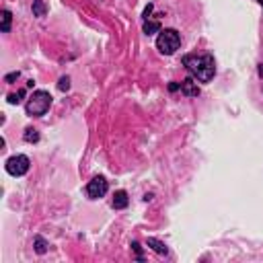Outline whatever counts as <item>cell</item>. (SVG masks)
Masks as SVG:
<instances>
[{
    "label": "cell",
    "mask_w": 263,
    "mask_h": 263,
    "mask_svg": "<svg viewBox=\"0 0 263 263\" xmlns=\"http://www.w3.org/2000/svg\"><path fill=\"white\" fill-rule=\"evenodd\" d=\"M107 189H109L107 179L105 177H95L93 181H89V185H86V194H89V197H93V199H99V197H103L105 194H107Z\"/></svg>",
    "instance_id": "5"
},
{
    "label": "cell",
    "mask_w": 263,
    "mask_h": 263,
    "mask_svg": "<svg viewBox=\"0 0 263 263\" xmlns=\"http://www.w3.org/2000/svg\"><path fill=\"white\" fill-rule=\"evenodd\" d=\"M132 247H134V251H136V255H138V259L142 261V247H140L138 243H132Z\"/></svg>",
    "instance_id": "17"
},
{
    "label": "cell",
    "mask_w": 263,
    "mask_h": 263,
    "mask_svg": "<svg viewBox=\"0 0 263 263\" xmlns=\"http://www.w3.org/2000/svg\"><path fill=\"white\" fill-rule=\"evenodd\" d=\"M156 48H159L161 54L171 56L181 48V35L175 29H163L159 31V37H156Z\"/></svg>",
    "instance_id": "3"
},
{
    "label": "cell",
    "mask_w": 263,
    "mask_h": 263,
    "mask_svg": "<svg viewBox=\"0 0 263 263\" xmlns=\"http://www.w3.org/2000/svg\"><path fill=\"white\" fill-rule=\"evenodd\" d=\"M146 245H148V247H150L152 251L159 253V255H166V251H169V249H166V245H164L163 241H159V239H152V236L146 241Z\"/></svg>",
    "instance_id": "8"
},
{
    "label": "cell",
    "mask_w": 263,
    "mask_h": 263,
    "mask_svg": "<svg viewBox=\"0 0 263 263\" xmlns=\"http://www.w3.org/2000/svg\"><path fill=\"white\" fill-rule=\"evenodd\" d=\"M29 166H31V163H29L27 156L25 154H15V156H11V159L6 161V173L13 175V177H23V175L29 171Z\"/></svg>",
    "instance_id": "4"
},
{
    "label": "cell",
    "mask_w": 263,
    "mask_h": 263,
    "mask_svg": "<svg viewBox=\"0 0 263 263\" xmlns=\"http://www.w3.org/2000/svg\"><path fill=\"white\" fill-rule=\"evenodd\" d=\"M46 4H43V0H33V15L35 16H46Z\"/></svg>",
    "instance_id": "11"
},
{
    "label": "cell",
    "mask_w": 263,
    "mask_h": 263,
    "mask_svg": "<svg viewBox=\"0 0 263 263\" xmlns=\"http://www.w3.org/2000/svg\"><path fill=\"white\" fill-rule=\"evenodd\" d=\"M156 31H161V25L156 23V21H146V23H144V33H146V35H152V33H156Z\"/></svg>",
    "instance_id": "12"
},
{
    "label": "cell",
    "mask_w": 263,
    "mask_h": 263,
    "mask_svg": "<svg viewBox=\"0 0 263 263\" xmlns=\"http://www.w3.org/2000/svg\"><path fill=\"white\" fill-rule=\"evenodd\" d=\"M25 142H29V144H35V142H39V132L35 130V128H27L25 130Z\"/></svg>",
    "instance_id": "10"
},
{
    "label": "cell",
    "mask_w": 263,
    "mask_h": 263,
    "mask_svg": "<svg viewBox=\"0 0 263 263\" xmlns=\"http://www.w3.org/2000/svg\"><path fill=\"white\" fill-rule=\"evenodd\" d=\"M58 89H60V91H68V89H70V78H68V76H62V78H60Z\"/></svg>",
    "instance_id": "15"
},
{
    "label": "cell",
    "mask_w": 263,
    "mask_h": 263,
    "mask_svg": "<svg viewBox=\"0 0 263 263\" xmlns=\"http://www.w3.org/2000/svg\"><path fill=\"white\" fill-rule=\"evenodd\" d=\"M49 105H51V95L48 91H35L29 97L27 105H25V111L31 117H41L49 109Z\"/></svg>",
    "instance_id": "2"
},
{
    "label": "cell",
    "mask_w": 263,
    "mask_h": 263,
    "mask_svg": "<svg viewBox=\"0 0 263 263\" xmlns=\"http://www.w3.org/2000/svg\"><path fill=\"white\" fill-rule=\"evenodd\" d=\"M259 76H263V64H259Z\"/></svg>",
    "instance_id": "19"
},
{
    "label": "cell",
    "mask_w": 263,
    "mask_h": 263,
    "mask_svg": "<svg viewBox=\"0 0 263 263\" xmlns=\"http://www.w3.org/2000/svg\"><path fill=\"white\" fill-rule=\"evenodd\" d=\"M183 64L189 70V74L199 82H210L216 74V64L214 58L210 54L204 56H185L183 58Z\"/></svg>",
    "instance_id": "1"
},
{
    "label": "cell",
    "mask_w": 263,
    "mask_h": 263,
    "mask_svg": "<svg viewBox=\"0 0 263 263\" xmlns=\"http://www.w3.org/2000/svg\"><path fill=\"white\" fill-rule=\"evenodd\" d=\"M25 97V91H19V93H13V95H8V103L11 105H19Z\"/></svg>",
    "instance_id": "14"
},
{
    "label": "cell",
    "mask_w": 263,
    "mask_h": 263,
    "mask_svg": "<svg viewBox=\"0 0 263 263\" xmlns=\"http://www.w3.org/2000/svg\"><path fill=\"white\" fill-rule=\"evenodd\" d=\"M257 2H259V4H261V6H263V0H257Z\"/></svg>",
    "instance_id": "20"
},
{
    "label": "cell",
    "mask_w": 263,
    "mask_h": 263,
    "mask_svg": "<svg viewBox=\"0 0 263 263\" xmlns=\"http://www.w3.org/2000/svg\"><path fill=\"white\" fill-rule=\"evenodd\" d=\"M152 8H154L152 4H148V6L144 8V19H146V21H148V19H150V13H152Z\"/></svg>",
    "instance_id": "18"
},
{
    "label": "cell",
    "mask_w": 263,
    "mask_h": 263,
    "mask_svg": "<svg viewBox=\"0 0 263 263\" xmlns=\"http://www.w3.org/2000/svg\"><path fill=\"white\" fill-rule=\"evenodd\" d=\"M16 78H19V72H11V74L4 76V81H6V82H15Z\"/></svg>",
    "instance_id": "16"
},
{
    "label": "cell",
    "mask_w": 263,
    "mask_h": 263,
    "mask_svg": "<svg viewBox=\"0 0 263 263\" xmlns=\"http://www.w3.org/2000/svg\"><path fill=\"white\" fill-rule=\"evenodd\" d=\"M35 251L39 253V255H43V253L48 251V243L41 239V236H35Z\"/></svg>",
    "instance_id": "13"
},
{
    "label": "cell",
    "mask_w": 263,
    "mask_h": 263,
    "mask_svg": "<svg viewBox=\"0 0 263 263\" xmlns=\"http://www.w3.org/2000/svg\"><path fill=\"white\" fill-rule=\"evenodd\" d=\"M11 21H13V15H11V11H2V25H0V31L2 33H8L11 31Z\"/></svg>",
    "instance_id": "9"
},
{
    "label": "cell",
    "mask_w": 263,
    "mask_h": 263,
    "mask_svg": "<svg viewBox=\"0 0 263 263\" xmlns=\"http://www.w3.org/2000/svg\"><path fill=\"white\" fill-rule=\"evenodd\" d=\"M181 93L185 95V97H197L199 95V86H197L194 76H189V78H185V81L181 82Z\"/></svg>",
    "instance_id": "6"
},
{
    "label": "cell",
    "mask_w": 263,
    "mask_h": 263,
    "mask_svg": "<svg viewBox=\"0 0 263 263\" xmlns=\"http://www.w3.org/2000/svg\"><path fill=\"white\" fill-rule=\"evenodd\" d=\"M111 204H113V208H115V210H124L128 204H130V199H128V194H126V191H115V196H113V201H111Z\"/></svg>",
    "instance_id": "7"
}]
</instances>
